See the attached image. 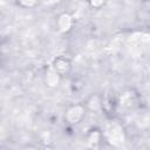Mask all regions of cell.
Returning a JSON list of instances; mask_svg holds the SVG:
<instances>
[{"mask_svg": "<svg viewBox=\"0 0 150 150\" xmlns=\"http://www.w3.org/2000/svg\"><path fill=\"white\" fill-rule=\"evenodd\" d=\"M82 115H83V109L81 107L76 105V107H73V108H70L68 110L67 118L70 121V123H76V122H79L81 120Z\"/></svg>", "mask_w": 150, "mask_h": 150, "instance_id": "cell-2", "label": "cell"}, {"mask_svg": "<svg viewBox=\"0 0 150 150\" xmlns=\"http://www.w3.org/2000/svg\"><path fill=\"white\" fill-rule=\"evenodd\" d=\"M69 67H70V64H69L68 60H66L64 57H57V59L54 60L53 69H54L56 73H59L60 75H62V74H64L66 71H68Z\"/></svg>", "mask_w": 150, "mask_h": 150, "instance_id": "cell-1", "label": "cell"}, {"mask_svg": "<svg viewBox=\"0 0 150 150\" xmlns=\"http://www.w3.org/2000/svg\"><path fill=\"white\" fill-rule=\"evenodd\" d=\"M71 26V18L68 14H62L59 19V27L62 32H67Z\"/></svg>", "mask_w": 150, "mask_h": 150, "instance_id": "cell-3", "label": "cell"}, {"mask_svg": "<svg viewBox=\"0 0 150 150\" xmlns=\"http://www.w3.org/2000/svg\"><path fill=\"white\" fill-rule=\"evenodd\" d=\"M19 1H20V4H21L22 6H25V7H32V6H34L35 2H36V0H19Z\"/></svg>", "mask_w": 150, "mask_h": 150, "instance_id": "cell-4", "label": "cell"}]
</instances>
